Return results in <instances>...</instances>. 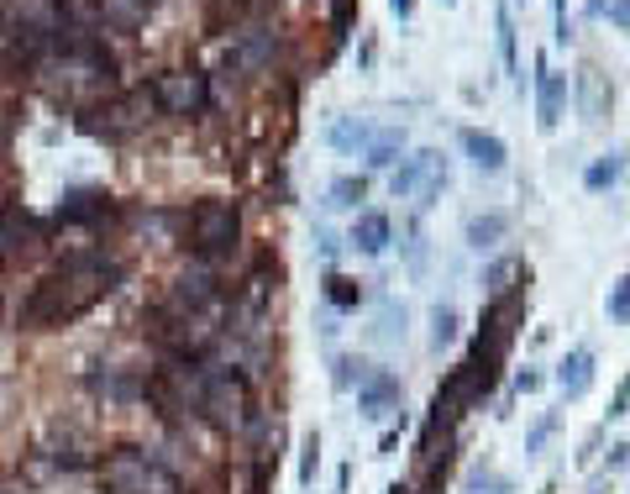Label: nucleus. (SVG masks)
<instances>
[{
  "label": "nucleus",
  "instance_id": "3",
  "mask_svg": "<svg viewBox=\"0 0 630 494\" xmlns=\"http://www.w3.org/2000/svg\"><path fill=\"white\" fill-rule=\"evenodd\" d=\"M236 238H242V216H236L232 200H200L195 211H190V248L200 258L232 253Z\"/></svg>",
  "mask_w": 630,
  "mask_h": 494
},
{
  "label": "nucleus",
  "instance_id": "31",
  "mask_svg": "<svg viewBox=\"0 0 630 494\" xmlns=\"http://www.w3.org/2000/svg\"><path fill=\"white\" fill-rule=\"evenodd\" d=\"M389 11H394V17H410V11H415V0H389Z\"/></svg>",
  "mask_w": 630,
  "mask_h": 494
},
{
  "label": "nucleus",
  "instance_id": "24",
  "mask_svg": "<svg viewBox=\"0 0 630 494\" xmlns=\"http://www.w3.org/2000/svg\"><path fill=\"white\" fill-rule=\"evenodd\" d=\"M100 211H105V200L100 195H69V205H59V216H100Z\"/></svg>",
  "mask_w": 630,
  "mask_h": 494
},
{
  "label": "nucleus",
  "instance_id": "12",
  "mask_svg": "<svg viewBox=\"0 0 630 494\" xmlns=\"http://www.w3.org/2000/svg\"><path fill=\"white\" fill-rule=\"evenodd\" d=\"M353 248H363V253H384L389 248V216L384 211H363L353 226Z\"/></svg>",
  "mask_w": 630,
  "mask_h": 494
},
{
  "label": "nucleus",
  "instance_id": "27",
  "mask_svg": "<svg viewBox=\"0 0 630 494\" xmlns=\"http://www.w3.org/2000/svg\"><path fill=\"white\" fill-rule=\"evenodd\" d=\"M315 463H321V442H315V436H305V463H299V484H311V478H315Z\"/></svg>",
  "mask_w": 630,
  "mask_h": 494
},
{
  "label": "nucleus",
  "instance_id": "9",
  "mask_svg": "<svg viewBox=\"0 0 630 494\" xmlns=\"http://www.w3.org/2000/svg\"><path fill=\"white\" fill-rule=\"evenodd\" d=\"M562 100H568V80L541 63V69H536V121H541L547 132L562 121Z\"/></svg>",
  "mask_w": 630,
  "mask_h": 494
},
{
  "label": "nucleus",
  "instance_id": "22",
  "mask_svg": "<svg viewBox=\"0 0 630 494\" xmlns=\"http://www.w3.org/2000/svg\"><path fill=\"white\" fill-rule=\"evenodd\" d=\"M368 195V179H336L332 184V205H357Z\"/></svg>",
  "mask_w": 630,
  "mask_h": 494
},
{
  "label": "nucleus",
  "instance_id": "7",
  "mask_svg": "<svg viewBox=\"0 0 630 494\" xmlns=\"http://www.w3.org/2000/svg\"><path fill=\"white\" fill-rule=\"evenodd\" d=\"M399 400H405V390H399V379L384 374V369H374V374L357 384V405H363V415H374V421L399 411Z\"/></svg>",
  "mask_w": 630,
  "mask_h": 494
},
{
  "label": "nucleus",
  "instance_id": "30",
  "mask_svg": "<svg viewBox=\"0 0 630 494\" xmlns=\"http://www.w3.org/2000/svg\"><path fill=\"white\" fill-rule=\"evenodd\" d=\"M536 384H541V374H520V379H515V390H520V395H531Z\"/></svg>",
  "mask_w": 630,
  "mask_h": 494
},
{
  "label": "nucleus",
  "instance_id": "19",
  "mask_svg": "<svg viewBox=\"0 0 630 494\" xmlns=\"http://www.w3.org/2000/svg\"><path fill=\"white\" fill-rule=\"evenodd\" d=\"M510 279H526V263H515V258H505V263H494L489 269V295L494 300H505L515 290Z\"/></svg>",
  "mask_w": 630,
  "mask_h": 494
},
{
  "label": "nucleus",
  "instance_id": "26",
  "mask_svg": "<svg viewBox=\"0 0 630 494\" xmlns=\"http://www.w3.org/2000/svg\"><path fill=\"white\" fill-rule=\"evenodd\" d=\"M551 432H557V415H541V421L531 426V436H526V453H541Z\"/></svg>",
  "mask_w": 630,
  "mask_h": 494
},
{
  "label": "nucleus",
  "instance_id": "13",
  "mask_svg": "<svg viewBox=\"0 0 630 494\" xmlns=\"http://www.w3.org/2000/svg\"><path fill=\"white\" fill-rule=\"evenodd\" d=\"M211 295H216V290H211V274H205V269H195V274H179V279H174L179 311H200V305H205Z\"/></svg>",
  "mask_w": 630,
  "mask_h": 494
},
{
  "label": "nucleus",
  "instance_id": "6",
  "mask_svg": "<svg viewBox=\"0 0 630 494\" xmlns=\"http://www.w3.org/2000/svg\"><path fill=\"white\" fill-rule=\"evenodd\" d=\"M142 111H148V95H121L111 105H100L105 121H90V132H100V138H132L142 127Z\"/></svg>",
  "mask_w": 630,
  "mask_h": 494
},
{
  "label": "nucleus",
  "instance_id": "28",
  "mask_svg": "<svg viewBox=\"0 0 630 494\" xmlns=\"http://www.w3.org/2000/svg\"><path fill=\"white\" fill-rule=\"evenodd\" d=\"M620 415H630V379H620V390L610 400V421H620Z\"/></svg>",
  "mask_w": 630,
  "mask_h": 494
},
{
  "label": "nucleus",
  "instance_id": "17",
  "mask_svg": "<svg viewBox=\"0 0 630 494\" xmlns=\"http://www.w3.org/2000/svg\"><path fill=\"white\" fill-rule=\"evenodd\" d=\"M620 169H626V153H604L599 163H589L583 184H589V190H610L614 179H620Z\"/></svg>",
  "mask_w": 630,
  "mask_h": 494
},
{
  "label": "nucleus",
  "instance_id": "16",
  "mask_svg": "<svg viewBox=\"0 0 630 494\" xmlns=\"http://www.w3.org/2000/svg\"><path fill=\"white\" fill-rule=\"evenodd\" d=\"M326 300H332L336 311H357V305H363V284H357V279L332 274L326 279Z\"/></svg>",
  "mask_w": 630,
  "mask_h": 494
},
{
  "label": "nucleus",
  "instance_id": "10",
  "mask_svg": "<svg viewBox=\"0 0 630 494\" xmlns=\"http://www.w3.org/2000/svg\"><path fill=\"white\" fill-rule=\"evenodd\" d=\"M557 390L568 400H583L593 390V353L589 347H572L562 363H557Z\"/></svg>",
  "mask_w": 630,
  "mask_h": 494
},
{
  "label": "nucleus",
  "instance_id": "25",
  "mask_svg": "<svg viewBox=\"0 0 630 494\" xmlns=\"http://www.w3.org/2000/svg\"><path fill=\"white\" fill-rule=\"evenodd\" d=\"M610 321H630V274L614 279V290H610Z\"/></svg>",
  "mask_w": 630,
  "mask_h": 494
},
{
  "label": "nucleus",
  "instance_id": "20",
  "mask_svg": "<svg viewBox=\"0 0 630 494\" xmlns=\"http://www.w3.org/2000/svg\"><path fill=\"white\" fill-rule=\"evenodd\" d=\"M363 142H368V127H363V121H336L332 127V148H342V153H353Z\"/></svg>",
  "mask_w": 630,
  "mask_h": 494
},
{
  "label": "nucleus",
  "instance_id": "21",
  "mask_svg": "<svg viewBox=\"0 0 630 494\" xmlns=\"http://www.w3.org/2000/svg\"><path fill=\"white\" fill-rule=\"evenodd\" d=\"M100 6H105V21H116V27H132L148 11V0H100Z\"/></svg>",
  "mask_w": 630,
  "mask_h": 494
},
{
  "label": "nucleus",
  "instance_id": "2",
  "mask_svg": "<svg viewBox=\"0 0 630 494\" xmlns=\"http://www.w3.org/2000/svg\"><path fill=\"white\" fill-rule=\"evenodd\" d=\"M195 405L211 415L216 426H226V432H242V426H247V415H253V400H247L242 374H226V369L195 379Z\"/></svg>",
  "mask_w": 630,
  "mask_h": 494
},
{
  "label": "nucleus",
  "instance_id": "8",
  "mask_svg": "<svg viewBox=\"0 0 630 494\" xmlns=\"http://www.w3.org/2000/svg\"><path fill=\"white\" fill-rule=\"evenodd\" d=\"M457 142H463V153L472 159V169H484V174H505V163H510V153H505V142L494 138V132L463 127V132H457Z\"/></svg>",
  "mask_w": 630,
  "mask_h": 494
},
{
  "label": "nucleus",
  "instance_id": "5",
  "mask_svg": "<svg viewBox=\"0 0 630 494\" xmlns=\"http://www.w3.org/2000/svg\"><path fill=\"white\" fill-rule=\"evenodd\" d=\"M153 100L169 117H195L200 105H205V80L200 74H163L153 84Z\"/></svg>",
  "mask_w": 630,
  "mask_h": 494
},
{
  "label": "nucleus",
  "instance_id": "33",
  "mask_svg": "<svg viewBox=\"0 0 630 494\" xmlns=\"http://www.w3.org/2000/svg\"><path fill=\"white\" fill-rule=\"evenodd\" d=\"M447 6H453V0H447Z\"/></svg>",
  "mask_w": 630,
  "mask_h": 494
},
{
  "label": "nucleus",
  "instance_id": "34",
  "mask_svg": "<svg viewBox=\"0 0 630 494\" xmlns=\"http://www.w3.org/2000/svg\"><path fill=\"white\" fill-rule=\"evenodd\" d=\"M547 494H551V490H547Z\"/></svg>",
  "mask_w": 630,
  "mask_h": 494
},
{
  "label": "nucleus",
  "instance_id": "18",
  "mask_svg": "<svg viewBox=\"0 0 630 494\" xmlns=\"http://www.w3.org/2000/svg\"><path fill=\"white\" fill-rule=\"evenodd\" d=\"M494 27H499V59H505V69H520V53H515V17L510 6H499V17H494Z\"/></svg>",
  "mask_w": 630,
  "mask_h": 494
},
{
  "label": "nucleus",
  "instance_id": "14",
  "mask_svg": "<svg viewBox=\"0 0 630 494\" xmlns=\"http://www.w3.org/2000/svg\"><path fill=\"white\" fill-rule=\"evenodd\" d=\"M510 232V216H499V211H484V216H472L468 221V242L484 253V248H494V242Z\"/></svg>",
  "mask_w": 630,
  "mask_h": 494
},
{
  "label": "nucleus",
  "instance_id": "11",
  "mask_svg": "<svg viewBox=\"0 0 630 494\" xmlns=\"http://www.w3.org/2000/svg\"><path fill=\"white\" fill-rule=\"evenodd\" d=\"M578 105H583V121H589V127H599L604 111H610V84H604V74H599L593 63L578 74Z\"/></svg>",
  "mask_w": 630,
  "mask_h": 494
},
{
  "label": "nucleus",
  "instance_id": "1",
  "mask_svg": "<svg viewBox=\"0 0 630 494\" xmlns=\"http://www.w3.org/2000/svg\"><path fill=\"white\" fill-rule=\"evenodd\" d=\"M116 279H121V269L105 253H69L63 263H53V269L32 284V295L21 305V321H27L32 332L63 326V321L84 316L95 300L111 295Z\"/></svg>",
  "mask_w": 630,
  "mask_h": 494
},
{
  "label": "nucleus",
  "instance_id": "23",
  "mask_svg": "<svg viewBox=\"0 0 630 494\" xmlns=\"http://www.w3.org/2000/svg\"><path fill=\"white\" fill-rule=\"evenodd\" d=\"M453 336H457V311L436 305V311H431V342L441 347V342H453Z\"/></svg>",
  "mask_w": 630,
  "mask_h": 494
},
{
  "label": "nucleus",
  "instance_id": "15",
  "mask_svg": "<svg viewBox=\"0 0 630 494\" xmlns=\"http://www.w3.org/2000/svg\"><path fill=\"white\" fill-rule=\"evenodd\" d=\"M399 153H405V127H384L378 138H368V163L374 169H389Z\"/></svg>",
  "mask_w": 630,
  "mask_h": 494
},
{
  "label": "nucleus",
  "instance_id": "29",
  "mask_svg": "<svg viewBox=\"0 0 630 494\" xmlns=\"http://www.w3.org/2000/svg\"><path fill=\"white\" fill-rule=\"evenodd\" d=\"M593 11H604V17L620 21V27L630 32V0H610V6H593Z\"/></svg>",
  "mask_w": 630,
  "mask_h": 494
},
{
  "label": "nucleus",
  "instance_id": "4",
  "mask_svg": "<svg viewBox=\"0 0 630 494\" xmlns=\"http://www.w3.org/2000/svg\"><path fill=\"white\" fill-rule=\"evenodd\" d=\"M394 195H436L441 184H447V159L441 153H415V159H405L399 169H394Z\"/></svg>",
  "mask_w": 630,
  "mask_h": 494
},
{
  "label": "nucleus",
  "instance_id": "32",
  "mask_svg": "<svg viewBox=\"0 0 630 494\" xmlns=\"http://www.w3.org/2000/svg\"><path fill=\"white\" fill-rule=\"evenodd\" d=\"M384 494H415V490H410V484H389V490H384Z\"/></svg>",
  "mask_w": 630,
  "mask_h": 494
}]
</instances>
